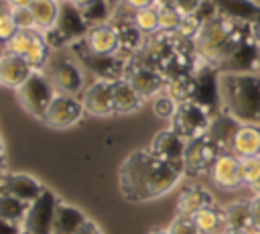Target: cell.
<instances>
[{
  "label": "cell",
  "mask_w": 260,
  "mask_h": 234,
  "mask_svg": "<svg viewBox=\"0 0 260 234\" xmlns=\"http://www.w3.org/2000/svg\"><path fill=\"white\" fill-rule=\"evenodd\" d=\"M185 175L183 165L154 157L148 149L130 153L118 171V187L128 201H150L169 193Z\"/></svg>",
  "instance_id": "cell-1"
},
{
  "label": "cell",
  "mask_w": 260,
  "mask_h": 234,
  "mask_svg": "<svg viewBox=\"0 0 260 234\" xmlns=\"http://www.w3.org/2000/svg\"><path fill=\"white\" fill-rule=\"evenodd\" d=\"M250 39V24H242L228 16L215 14L203 20L201 31L193 43L197 57L219 71V67Z\"/></svg>",
  "instance_id": "cell-2"
},
{
  "label": "cell",
  "mask_w": 260,
  "mask_h": 234,
  "mask_svg": "<svg viewBox=\"0 0 260 234\" xmlns=\"http://www.w3.org/2000/svg\"><path fill=\"white\" fill-rule=\"evenodd\" d=\"M219 102L240 124L260 126V71H219Z\"/></svg>",
  "instance_id": "cell-3"
},
{
  "label": "cell",
  "mask_w": 260,
  "mask_h": 234,
  "mask_svg": "<svg viewBox=\"0 0 260 234\" xmlns=\"http://www.w3.org/2000/svg\"><path fill=\"white\" fill-rule=\"evenodd\" d=\"M55 96L57 90L51 83V79L45 75V71H32V75L16 90L18 104L39 120H45Z\"/></svg>",
  "instance_id": "cell-4"
},
{
  "label": "cell",
  "mask_w": 260,
  "mask_h": 234,
  "mask_svg": "<svg viewBox=\"0 0 260 234\" xmlns=\"http://www.w3.org/2000/svg\"><path fill=\"white\" fill-rule=\"evenodd\" d=\"M43 71L51 79L55 90L61 92V94L77 96L79 92L85 90L83 69L79 67V61L69 57V55H63V53L51 55L49 61H47V67Z\"/></svg>",
  "instance_id": "cell-5"
},
{
  "label": "cell",
  "mask_w": 260,
  "mask_h": 234,
  "mask_svg": "<svg viewBox=\"0 0 260 234\" xmlns=\"http://www.w3.org/2000/svg\"><path fill=\"white\" fill-rule=\"evenodd\" d=\"M211 120L213 114H209L197 102H183L177 106V112L171 118V128L189 142L199 136H205L211 126Z\"/></svg>",
  "instance_id": "cell-6"
},
{
  "label": "cell",
  "mask_w": 260,
  "mask_h": 234,
  "mask_svg": "<svg viewBox=\"0 0 260 234\" xmlns=\"http://www.w3.org/2000/svg\"><path fill=\"white\" fill-rule=\"evenodd\" d=\"M124 79L130 81V85L142 96V98H154L160 92H165L167 85V77L162 75V71L154 65H150L148 61H144L138 53H134L128 59V67H126V75Z\"/></svg>",
  "instance_id": "cell-7"
},
{
  "label": "cell",
  "mask_w": 260,
  "mask_h": 234,
  "mask_svg": "<svg viewBox=\"0 0 260 234\" xmlns=\"http://www.w3.org/2000/svg\"><path fill=\"white\" fill-rule=\"evenodd\" d=\"M57 208H59V197L45 187V191L28 206V212L22 222V230L28 234H53Z\"/></svg>",
  "instance_id": "cell-8"
},
{
  "label": "cell",
  "mask_w": 260,
  "mask_h": 234,
  "mask_svg": "<svg viewBox=\"0 0 260 234\" xmlns=\"http://www.w3.org/2000/svg\"><path fill=\"white\" fill-rule=\"evenodd\" d=\"M219 155H221V149L207 134L199 136L195 140H189L187 151H185V161H183L185 175H189V177L209 175V171Z\"/></svg>",
  "instance_id": "cell-9"
},
{
  "label": "cell",
  "mask_w": 260,
  "mask_h": 234,
  "mask_svg": "<svg viewBox=\"0 0 260 234\" xmlns=\"http://www.w3.org/2000/svg\"><path fill=\"white\" fill-rule=\"evenodd\" d=\"M83 43V51H77L79 61L87 65V69H91L98 77L95 79H108V81H116V79H124L126 75V67H128V55L116 53V55H95L87 49L85 41Z\"/></svg>",
  "instance_id": "cell-10"
},
{
  "label": "cell",
  "mask_w": 260,
  "mask_h": 234,
  "mask_svg": "<svg viewBox=\"0 0 260 234\" xmlns=\"http://www.w3.org/2000/svg\"><path fill=\"white\" fill-rule=\"evenodd\" d=\"M83 114H85V108L79 98H75L71 94L57 92L43 122L53 128H69V126H75L83 118Z\"/></svg>",
  "instance_id": "cell-11"
},
{
  "label": "cell",
  "mask_w": 260,
  "mask_h": 234,
  "mask_svg": "<svg viewBox=\"0 0 260 234\" xmlns=\"http://www.w3.org/2000/svg\"><path fill=\"white\" fill-rule=\"evenodd\" d=\"M81 102H83L85 114H89V116L116 114V108H114V81H108V79L91 81L83 90Z\"/></svg>",
  "instance_id": "cell-12"
},
{
  "label": "cell",
  "mask_w": 260,
  "mask_h": 234,
  "mask_svg": "<svg viewBox=\"0 0 260 234\" xmlns=\"http://www.w3.org/2000/svg\"><path fill=\"white\" fill-rule=\"evenodd\" d=\"M53 28L65 39L67 45H71L75 41L85 39L87 31H89V24L85 22L81 10L71 0H65L59 6V18H57V24Z\"/></svg>",
  "instance_id": "cell-13"
},
{
  "label": "cell",
  "mask_w": 260,
  "mask_h": 234,
  "mask_svg": "<svg viewBox=\"0 0 260 234\" xmlns=\"http://www.w3.org/2000/svg\"><path fill=\"white\" fill-rule=\"evenodd\" d=\"M148 151L154 157H158L160 161H167V163H173V165H183L185 151H187V140L183 136H179L173 128H167V130H160L152 138Z\"/></svg>",
  "instance_id": "cell-14"
},
{
  "label": "cell",
  "mask_w": 260,
  "mask_h": 234,
  "mask_svg": "<svg viewBox=\"0 0 260 234\" xmlns=\"http://www.w3.org/2000/svg\"><path fill=\"white\" fill-rule=\"evenodd\" d=\"M0 191L10 193L26 203H32L43 191V183L26 173H2L0 175Z\"/></svg>",
  "instance_id": "cell-15"
},
{
  "label": "cell",
  "mask_w": 260,
  "mask_h": 234,
  "mask_svg": "<svg viewBox=\"0 0 260 234\" xmlns=\"http://www.w3.org/2000/svg\"><path fill=\"white\" fill-rule=\"evenodd\" d=\"M209 177L219 189H225V191L238 189L240 185H244L242 173H240V159L234 153H221L213 163Z\"/></svg>",
  "instance_id": "cell-16"
},
{
  "label": "cell",
  "mask_w": 260,
  "mask_h": 234,
  "mask_svg": "<svg viewBox=\"0 0 260 234\" xmlns=\"http://www.w3.org/2000/svg\"><path fill=\"white\" fill-rule=\"evenodd\" d=\"M83 41H85L87 49L95 55H116V53H120V41H118V33H116L114 22L91 26Z\"/></svg>",
  "instance_id": "cell-17"
},
{
  "label": "cell",
  "mask_w": 260,
  "mask_h": 234,
  "mask_svg": "<svg viewBox=\"0 0 260 234\" xmlns=\"http://www.w3.org/2000/svg\"><path fill=\"white\" fill-rule=\"evenodd\" d=\"M32 71L35 69L26 63L24 57H18V55H12V53H4L2 59H0V85L18 90L32 75Z\"/></svg>",
  "instance_id": "cell-18"
},
{
  "label": "cell",
  "mask_w": 260,
  "mask_h": 234,
  "mask_svg": "<svg viewBox=\"0 0 260 234\" xmlns=\"http://www.w3.org/2000/svg\"><path fill=\"white\" fill-rule=\"evenodd\" d=\"M217 14L238 20L242 24H252L260 16V4L252 0H209Z\"/></svg>",
  "instance_id": "cell-19"
},
{
  "label": "cell",
  "mask_w": 260,
  "mask_h": 234,
  "mask_svg": "<svg viewBox=\"0 0 260 234\" xmlns=\"http://www.w3.org/2000/svg\"><path fill=\"white\" fill-rule=\"evenodd\" d=\"M211 193L201 185H189L185 187L177 197V216L193 218L197 212H201L207 206H213Z\"/></svg>",
  "instance_id": "cell-20"
},
{
  "label": "cell",
  "mask_w": 260,
  "mask_h": 234,
  "mask_svg": "<svg viewBox=\"0 0 260 234\" xmlns=\"http://www.w3.org/2000/svg\"><path fill=\"white\" fill-rule=\"evenodd\" d=\"M232 153L238 159L248 157H260V126L258 124H240L236 130Z\"/></svg>",
  "instance_id": "cell-21"
},
{
  "label": "cell",
  "mask_w": 260,
  "mask_h": 234,
  "mask_svg": "<svg viewBox=\"0 0 260 234\" xmlns=\"http://www.w3.org/2000/svg\"><path fill=\"white\" fill-rule=\"evenodd\" d=\"M87 220L89 218L75 206L59 201V208L55 214V224H53V234H75Z\"/></svg>",
  "instance_id": "cell-22"
},
{
  "label": "cell",
  "mask_w": 260,
  "mask_h": 234,
  "mask_svg": "<svg viewBox=\"0 0 260 234\" xmlns=\"http://www.w3.org/2000/svg\"><path fill=\"white\" fill-rule=\"evenodd\" d=\"M144 98L130 85L128 79H116L114 81V108L116 114H128L136 112L142 106Z\"/></svg>",
  "instance_id": "cell-23"
},
{
  "label": "cell",
  "mask_w": 260,
  "mask_h": 234,
  "mask_svg": "<svg viewBox=\"0 0 260 234\" xmlns=\"http://www.w3.org/2000/svg\"><path fill=\"white\" fill-rule=\"evenodd\" d=\"M197 228L201 234H223L228 230V222H225V212L223 208H219L217 203L203 208L201 212H197L193 216Z\"/></svg>",
  "instance_id": "cell-24"
},
{
  "label": "cell",
  "mask_w": 260,
  "mask_h": 234,
  "mask_svg": "<svg viewBox=\"0 0 260 234\" xmlns=\"http://www.w3.org/2000/svg\"><path fill=\"white\" fill-rule=\"evenodd\" d=\"M59 6H61L59 0H32L28 8L35 18V28L41 33L51 31L59 18Z\"/></svg>",
  "instance_id": "cell-25"
},
{
  "label": "cell",
  "mask_w": 260,
  "mask_h": 234,
  "mask_svg": "<svg viewBox=\"0 0 260 234\" xmlns=\"http://www.w3.org/2000/svg\"><path fill=\"white\" fill-rule=\"evenodd\" d=\"M165 92L177 104L193 102V96H195V73H181V75H175V77L167 79Z\"/></svg>",
  "instance_id": "cell-26"
},
{
  "label": "cell",
  "mask_w": 260,
  "mask_h": 234,
  "mask_svg": "<svg viewBox=\"0 0 260 234\" xmlns=\"http://www.w3.org/2000/svg\"><path fill=\"white\" fill-rule=\"evenodd\" d=\"M225 212V222H228V230H240V232H248L250 234V201L246 199H238L232 201L223 208Z\"/></svg>",
  "instance_id": "cell-27"
},
{
  "label": "cell",
  "mask_w": 260,
  "mask_h": 234,
  "mask_svg": "<svg viewBox=\"0 0 260 234\" xmlns=\"http://www.w3.org/2000/svg\"><path fill=\"white\" fill-rule=\"evenodd\" d=\"M49 57H51V47H49V43L45 41V35H43L41 31H37L35 37H32V43H30L26 55H24V59H26V63H28L35 71H43V69L47 67Z\"/></svg>",
  "instance_id": "cell-28"
},
{
  "label": "cell",
  "mask_w": 260,
  "mask_h": 234,
  "mask_svg": "<svg viewBox=\"0 0 260 234\" xmlns=\"http://www.w3.org/2000/svg\"><path fill=\"white\" fill-rule=\"evenodd\" d=\"M28 206L26 201L10 195V193H4L0 191V218L2 220H8V222H14V224H20L24 222V216L28 212Z\"/></svg>",
  "instance_id": "cell-29"
},
{
  "label": "cell",
  "mask_w": 260,
  "mask_h": 234,
  "mask_svg": "<svg viewBox=\"0 0 260 234\" xmlns=\"http://www.w3.org/2000/svg\"><path fill=\"white\" fill-rule=\"evenodd\" d=\"M79 10H81L85 22L89 24V28L98 26V24H106L112 18V6L108 4V0H91L89 4H85Z\"/></svg>",
  "instance_id": "cell-30"
},
{
  "label": "cell",
  "mask_w": 260,
  "mask_h": 234,
  "mask_svg": "<svg viewBox=\"0 0 260 234\" xmlns=\"http://www.w3.org/2000/svg\"><path fill=\"white\" fill-rule=\"evenodd\" d=\"M132 20L134 24L148 37L160 31V22H158V6H150V8H140L132 12Z\"/></svg>",
  "instance_id": "cell-31"
},
{
  "label": "cell",
  "mask_w": 260,
  "mask_h": 234,
  "mask_svg": "<svg viewBox=\"0 0 260 234\" xmlns=\"http://www.w3.org/2000/svg\"><path fill=\"white\" fill-rule=\"evenodd\" d=\"M37 28H26V31H18L8 43H6V53H12V55H18V57H24L30 43H32V37H35Z\"/></svg>",
  "instance_id": "cell-32"
},
{
  "label": "cell",
  "mask_w": 260,
  "mask_h": 234,
  "mask_svg": "<svg viewBox=\"0 0 260 234\" xmlns=\"http://www.w3.org/2000/svg\"><path fill=\"white\" fill-rule=\"evenodd\" d=\"M181 20H183V14L175 6H158L160 31H165V33H177Z\"/></svg>",
  "instance_id": "cell-33"
},
{
  "label": "cell",
  "mask_w": 260,
  "mask_h": 234,
  "mask_svg": "<svg viewBox=\"0 0 260 234\" xmlns=\"http://www.w3.org/2000/svg\"><path fill=\"white\" fill-rule=\"evenodd\" d=\"M177 102L167 94V92H160L158 96H154V100H152V112L158 116V118H162V120H171L173 116H175V112H177Z\"/></svg>",
  "instance_id": "cell-34"
},
{
  "label": "cell",
  "mask_w": 260,
  "mask_h": 234,
  "mask_svg": "<svg viewBox=\"0 0 260 234\" xmlns=\"http://www.w3.org/2000/svg\"><path fill=\"white\" fill-rule=\"evenodd\" d=\"M240 173H242L244 185L252 187L254 183H258L260 181V157L240 159Z\"/></svg>",
  "instance_id": "cell-35"
},
{
  "label": "cell",
  "mask_w": 260,
  "mask_h": 234,
  "mask_svg": "<svg viewBox=\"0 0 260 234\" xmlns=\"http://www.w3.org/2000/svg\"><path fill=\"white\" fill-rule=\"evenodd\" d=\"M201 24H203V20H201L197 14L183 16V20H181V24H179V28H177V35L183 37V39H187V41H195V37H197L199 31H201Z\"/></svg>",
  "instance_id": "cell-36"
},
{
  "label": "cell",
  "mask_w": 260,
  "mask_h": 234,
  "mask_svg": "<svg viewBox=\"0 0 260 234\" xmlns=\"http://www.w3.org/2000/svg\"><path fill=\"white\" fill-rule=\"evenodd\" d=\"M169 232L171 234H201L195 220L193 218H187V216H177L171 226H169Z\"/></svg>",
  "instance_id": "cell-37"
},
{
  "label": "cell",
  "mask_w": 260,
  "mask_h": 234,
  "mask_svg": "<svg viewBox=\"0 0 260 234\" xmlns=\"http://www.w3.org/2000/svg\"><path fill=\"white\" fill-rule=\"evenodd\" d=\"M12 20L14 24L18 26V31H26V28H35V18H32V12L28 6L24 8H12Z\"/></svg>",
  "instance_id": "cell-38"
},
{
  "label": "cell",
  "mask_w": 260,
  "mask_h": 234,
  "mask_svg": "<svg viewBox=\"0 0 260 234\" xmlns=\"http://www.w3.org/2000/svg\"><path fill=\"white\" fill-rule=\"evenodd\" d=\"M250 201V234H260V195H252Z\"/></svg>",
  "instance_id": "cell-39"
},
{
  "label": "cell",
  "mask_w": 260,
  "mask_h": 234,
  "mask_svg": "<svg viewBox=\"0 0 260 234\" xmlns=\"http://www.w3.org/2000/svg\"><path fill=\"white\" fill-rule=\"evenodd\" d=\"M10 12H12V10H10ZM16 33H18V26H16L14 20H12V14L2 16V18H0V41L8 43Z\"/></svg>",
  "instance_id": "cell-40"
},
{
  "label": "cell",
  "mask_w": 260,
  "mask_h": 234,
  "mask_svg": "<svg viewBox=\"0 0 260 234\" xmlns=\"http://www.w3.org/2000/svg\"><path fill=\"white\" fill-rule=\"evenodd\" d=\"M205 0H177L175 2V8L183 14V16H189V14H197V10L201 8Z\"/></svg>",
  "instance_id": "cell-41"
},
{
  "label": "cell",
  "mask_w": 260,
  "mask_h": 234,
  "mask_svg": "<svg viewBox=\"0 0 260 234\" xmlns=\"http://www.w3.org/2000/svg\"><path fill=\"white\" fill-rule=\"evenodd\" d=\"M20 232H22L20 224H14V222H8V220L0 218V234H20Z\"/></svg>",
  "instance_id": "cell-42"
},
{
  "label": "cell",
  "mask_w": 260,
  "mask_h": 234,
  "mask_svg": "<svg viewBox=\"0 0 260 234\" xmlns=\"http://www.w3.org/2000/svg\"><path fill=\"white\" fill-rule=\"evenodd\" d=\"M124 4L132 10H140V8H150L156 6V0H124Z\"/></svg>",
  "instance_id": "cell-43"
},
{
  "label": "cell",
  "mask_w": 260,
  "mask_h": 234,
  "mask_svg": "<svg viewBox=\"0 0 260 234\" xmlns=\"http://www.w3.org/2000/svg\"><path fill=\"white\" fill-rule=\"evenodd\" d=\"M75 234H102V230H100V226L95 224V222H91V220H87Z\"/></svg>",
  "instance_id": "cell-44"
},
{
  "label": "cell",
  "mask_w": 260,
  "mask_h": 234,
  "mask_svg": "<svg viewBox=\"0 0 260 234\" xmlns=\"http://www.w3.org/2000/svg\"><path fill=\"white\" fill-rule=\"evenodd\" d=\"M250 37H252V41L256 45H260V16L250 24Z\"/></svg>",
  "instance_id": "cell-45"
},
{
  "label": "cell",
  "mask_w": 260,
  "mask_h": 234,
  "mask_svg": "<svg viewBox=\"0 0 260 234\" xmlns=\"http://www.w3.org/2000/svg\"><path fill=\"white\" fill-rule=\"evenodd\" d=\"M8 4H10L12 8H24V6H30L32 0H8Z\"/></svg>",
  "instance_id": "cell-46"
},
{
  "label": "cell",
  "mask_w": 260,
  "mask_h": 234,
  "mask_svg": "<svg viewBox=\"0 0 260 234\" xmlns=\"http://www.w3.org/2000/svg\"><path fill=\"white\" fill-rule=\"evenodd\" d=\"M10 10H12V6L8 4V0H0V18L10 14Z\"/></svg>",
  "instance_id": "cell-47"
},
{
  "label": "cell",
  "mask_w": 260,
  "mask_h": 234,
  "mask_svg": "<svg viewBox=\"0 0 260 234\" xmlns=\"http://www.w3.org/2000/svg\"><path fill=\"white\" fill-rule=\"evenodd\" d=\"M177 0H156V6H175Z\"/></svg>",
  "instance_id": "cell-48"
},
{
  "label": "cell",
  "mask_w": 260,
  "mask_h": 234,
  "mask_svg": "<svg viewBox=\"0 0 260 234\" xmlns=\"http://www.w3.org/2000/svg\"><path fill=\"white\" fill-rule=\"evenodd\" d=\"M148 234H171V232H169V228H154Z\"/></svg>",
  "instance_id": "cell-49"
},
{
  "label": "cell",
  "mask_w": 260,
  "mask_h": 234,
  "mask_svg": "<svg viewBox=\"0 0 260 234\" xmlns=\"http://www.w3.org/2000/svg\"><path fill=\"white\" fill-rule=\"evenodd\" d=\"M71 2H73L77 8H83V6H85V4H89L91 0H71Z\"/></svg>",
  "instance_id": "cell-50"
},
{
  "label": "cell",
  "mask_w": 260,
  "mask_h": 234,
  "mask_svg": "<svg viewBox=\"0 0 260 234\" xmlns=\"http://www.w3.org/2000/svg\"><path fill=\"white\" fill-rule=\"evenodd\" d=\"M250 189H252V193H254V195H260V181H258V183H254Z\"/></svg>",
  "instance_id": "cell-51"
},
{
  "label": "cell",
  "mask_w": 260,
  "mask_h": 234,
  "mask_svg": "<svg viewBox=\"0 0 260 234\" xmlns=\"http://www.w3.org/2000/svg\"><path fill=\"white\" fill-rule=\"evenodd\" d=\"M223 234H248V232H240V230H225Z\"/></svg>",
  "instance_id": "cell-52"
},
{
  "label": "cell",
  "mask_w": 260,
  "mask_h": 234,
  "mask_svg": "<svg viewBox=\"0 0 260 234\" xmlns=\"http://www.w3.org/2000/svg\"><path fill=\"white\" fill-rule=\"evenodd\" d=\"M4 173V155H0V175Z\"/></svg>",
  "instance_id": "cell-53"
},
{
  "label": "cell",
  "mask_w": 260,
  "mask_h": 234,
  "mask_svg": "<svg viewBox=\"0 0 260 234\" xmlns=\"http://www.w3.org/2000/svg\"><path fill=\"white\" fill-rule=\"evenodd\" d=\"M0 155H4V147H2V138H0Z\"/></svg>",
  "instance_id": "cell-54"
},
{
  "label": "cell",
  "mask_w": 260,
  "mask_h": 234,
  "mask_svg": "<svg viewBox=\"0 0 260 234\" xmlns=\"http://www.w3.org/2000/svg\"><path fill=\"white\" fill-rule=\"evenodd\" d=\"M20 234H28V232H24V230H22V232H20Z\"/></svg>",
  "instance_id": "cell-55"
},
{
  "label": "cell",
  "mask_w": 260,
  "mask_h": 234,
  "mask_svg": "<svg viewBox=\"0 0 260 234\" xmlns=\"http://www.w3.org/2000/svg\"><path fill=\"white\" fill-rule=\"evenodd\" d=\"M59 2H65V0H59Z\"/></svg>",
  "instance_id": "cell-56"
},
{
  "label": "cell",
  "mask_w": 260,
  "mask_h": 234,
  "mask_svg": "<svg viewBox=\"0 0 260 234\" xmlns=\"http://www.w3.org/2000/svg\"><path fill=\"white\" fill-rule=\"evenodd\" d=\"M0 59H2V55H0Z\"/></svg>",
  "instance_id": "cell-57"
}]
</instances>
